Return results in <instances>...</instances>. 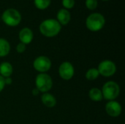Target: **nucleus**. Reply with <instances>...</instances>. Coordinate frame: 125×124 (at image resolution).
I'll use <instances>...</instances> for the list:
<instances>
[{
  "instance_id": "1",
  "label": "nucleus",
  "mask_w": 125,
  "mask_h": 124,
  "mask_svg": "<svg viewBox=\"0 0 125 124\" xmlns=\"http://www.w3.org/2000/svg\"><path fill=\"white\" fill-rule=\"evenodd\" d=\"M62 29V26L55 19L49 18L43 20L40 25V33L46 37H53L58 35Z\"/></svg>"
},
{
  "instance_id": "2",
  "label": "nucleus",
  "mask_w": 125,
  "mask_h": 124,
  "mask_svg": "<svg viewBox=\"0 0 125 124\" xmlns=\"http://www.w3.org/2000/svg\"><path fill=\"white\" fill-rule=\"evenodd\" d=\"M105 17L99 12L90 14L86 20V28L91 31H99L105 26Z\"/></svg>"
},
{
  "instance_id": "3",
  "label": "nucleus",
  "mask_w": 125,
  "mask_h": 124,
  "mask_svg": "<svg viewBox=\"0 0 125 124\" xmlns=\"http://www.w3.org/2000/svg\"><path fill=\"white\" fill-rule=\"evenodd\" d=\"M103 99L108 100V101H113L115 100L120 94V87L117 83L115 81H108L106 82L101 90Z\"/></svg>"
},
{
  "instance_id": "4",
  "label": "nucleus",
  "mask_w": 125,
  "mask_h": 124,
  "mask_svg": "<svg viewBox=\"0 0 125 124\" xmlns=\"http://www.w3.org/2000/svg\"><path fill=\"white\" fill-rule=\"evenodd\" d=\"M1 20L7 26L14 27L21 23V15L17 10L14 8H9L4 10L2 13Z\"/></svg>"
},
{
  "instance_id": "5",
  "label": "nucleus",
  "mask_w": 125,
  "mask_h": 124,
  "mask_svg": "<svg viewBox=\"0 0 125 124\" xmlns=\"http://www.w3.org/2000/svg\"><path fill=\"white\" fill-rule=\"evenodd\" d=\"M35 86L40 93H47L53 87V80L47 73H40L35 78Z\"/></svg>"
},
{
  "instance_id": "6",
  "label": "nucleus",
  "mask_w": 125,
  "mask_h": 124,
  "mask_svg": "<svg viewBox=\"0 0 125 124\" xmlns=\"http://www.w3.org/2000/svg\"><path fill=\"white\" fill-rule=\"evenodd\" d=\"M97 70L100 75L105 77H109L116 73V64L111 60H104L99 64Z\"/></svg>"
},
{
  "instance_id": "7",
  "label": "nucleus",
  "mask_w": 125,
  "mask_h": 124,
  "mask_svg": "<svg viewBox=\"0 0 125 124\" xmlns=\"http://www.w3.org/2000/svg\"><path fill=\"white\" fill-rule=\"evenodd\" d=\"M51 61L45 56H40L37 57L34 62L33 67L36 71L40 73H46L51 68Z\"/></svg>"
},
{
  "instance_id": "8",
  "label": "nucleus",
  "mask_w": 125,
  "mask_h": 124,
  "mask_svg": "<svg viewBox=\"0 0 125 124\" xmlns=\"http://www.w3.org/2000/svg\"><path fill=\"white\" fill-rule=\"evenodd\" d=\"M59 77L64 80H71L75 74V69L73 65L69 61H64L62 63L59 67Z\"/></svg>"
},
{
  "instance_id": "9",
  "label": "nucleus",
  "mask_w": 125,
  "mask_h": 124,
  "mask_svg": "<svg viewBox=\"0 0 125 124\" xmlns=\"http://www.w3.org/2000/svg\"><path fill=\"white\" fill-rule=\"evenodd\" d=\"M105 112L109 116L116 118L121 115L122 107L121 104L115 100L108 101L105 105Z\"/></svg>"
},
{
  "instance_id": "10",
  "label": "nucleus",
  "mask_w": 125,
  "mask_h": 124,
  "mask_svg": "<svg viewBox=\"0 0 125 124\" xmlns=\"http://www.w3.org/2000/svg\"><path fill=\"white\" fill-rule=\"evenodd\" d=\"M18 37H19L21 42L26 45L31 43L33 39V37H34L33 31L29 28L25 27L20 31Z\"/></svg>"
},
{
  "instance_id": "11",
  "label": "nucleus",
  "mask_w": 125,
  "mask_h": 124,
  "mask_svg": "<svg viewBox=\"0 0 125 124\" xmlns=\"http://www.w3.org/2000/svg\"><path fill=\"white\" fill-rule=\"evenodd\" d=\"M56 17H57L56 20L60 23L61 26L62 25L65 26V25L68 24L69 22L70 21V19H71L70 12L64 8L61 9L58 11Z\"/></svg>"
},
{
  "instance_id": "12",
  "label": "nucleus",
  "mask_w": 125,
  "mask_h": 124,
  "mask_svg": "<svg viewBox=\"0 0 125 124\" xmlns=\"http://www.w3.org/2000/svg\"><path fill=\"white\" fill-rule=\"evenodd\" d=\"M41 102L46 107L49 108L54 107L56 105V97L48 92L44 93L41 95Z\"/></svg>"
},
{
  "instance_id": "13",
  "label": "nucleus",
  "mask_w": 125,
  "mask_h": 124,
  "mask_svg": "<svg viewBox=\"0 0 125 124\" xmlns=\"http://www.w3.org/2000/svg\"><path fill=\"white\" fill-rule=\"evenodd\" d=\"M13 67L12 64L7 61L2 62L0 64V75L3 77H8L12 75Z\"/></svg>"
},
{
  "instance_id": "14",
  "label": "nucleus",
  "mask_w": 125,
  "mask_h": 124,
  "mask_svg": "<svg viewBox=\"0 0 125 124\" xmlns=\"http://www.w3.org/2000/svg\"><path fill=\"white\" fill-rule=\"evenodd\" d=\"M89 97L93 102H100L103 99L102 91L98 88H92L89 91Z\"/></svg>"
},
{
  "instance_id": "15",
  "label": "nucleus",
  "mask_w": 125,
  "mask_h": 124,
  "mask_svg": "<svg viewBox=\"0 0 125 124\" xmlns=\"http://www.w3.org/2000/svg\"><path fill=\"white\" fill-rule=\"evenodd\" d=\"M10 51V42L4 39L0 38V57L7 56Z\"/></svg>"
},
{
  "instance_id": "16",
  "label": "nucleus",
  "mask_w": 125,
  "mask_h": 124,
  "mask_svg": "<svg viewBox=\"0 0 125 124\" xmlns=\"http://www.w3.org/2000/svg\"><path fill=\"white\" fill-rule=\"evenodd\" d=\"M86 78L88 80L92 81V80H95L96 79L98 78V77L100 76L99 72L97 70V69L96 68H91L87 70V72H86Z\"/></svg>"
},
{
  "instance_id": "17",
  "label": "nucleus",
  "mask_w": 125,
  "mask_h": 124,
  "mask_svg": "<svg viewBox=\"0 0 125 124\" xmlns=\"http://www.w3.org/2000/svg\"><path fill=\"white\" fill-rule=\"evenodd\" d=\"M35 7L39 10H45L51 4V0H34Z\"/></svg>"
},
{
  "instance_id": "18",
  "label": "nucleus",
  "mask_w": 125,
  "mask_h": 124,
  "mask_svg": "<svg viewBox=\"0 0 125 124\" xmlns=\"http://www.w3.org/2000/svg\"><path fill=\"white\" fill-rule=\"evenodd\" d=\"M86 7L90 10H94L97 7V0H86L85 1Z\"/></svg>"
},
{
  "instance_id": "19",
  "label": "nucleus",
  "mask_w": 125,
  "mask_h": 124,
  "mask_svg": "<svg viewBox=\"0 0 125 124\" xmlns=\"http://www.w3.org/2000/svg\"><path fill=\"white\" fill-rule=\"evenodd\" d=\"M62 5L66 10L72 9L75 5V0H62Z\"/></svg>"
},
{
  "instance_id": "20",
  "label": "nucleus",
  "mask_w": 125,
  "mask_h": 124,
  "mask_svg": "<svg viewBox=\"0 0 125 124\" xmlns=\"http://www.w3.org/2000/svg\"><path fill=\"white\" fill-rule=\"evenodd\" d=\"M26 50V45L20 42L16 46V51L18 53H23Z\"/></svg>"
},
{
  "instance_id": "21",
  "label": "nucleus",
  "mask_w": 125,
  "mask_h": 124,
  "mask_svg": "<svg viewBox=\"0 0 125 124\" xmlns=\"http://www.w3.org/2000/svg\"><path fill=\"white\" fill-rule=\"evenodd\" d=\"M5 83H4V77L0 75V93L3 91L5 86Z\"/></svg>"
},
{
  "instance_id": "22",
  "label": "nucleus",
  "mask_w": 125,
  "mask_h": 124,
  "mask_svg": "<svg viewBox=\"0 0 125 124\" xmlns=\"http://www.w3.org/2000/svg\"><path fill=\"white\" fill-rule=\"evenodd\" d=\"M12 82V79L10 77H5L4 78V83H5V85H10Z\"/></svg>"
},
{
  "instance_id": "23",
  "label": "nucleus",
  "mask_w": 125,
  "mask_h": 124,
  "mask_svg": "<svg viewBox=\"0 0 125 124\" xmlns=\"http://www.w3.org/2000/svg\"><path fill=\"white\" fill-rule=\"evenodd\" d=\"M31 92H32V94H33L34 96H37V95H38V94L40 93V92L37 88H34V89L32 90V91H31Z\"/></svg>"
},
{
  "instance_id": "24",
  "label": "nucleus",
  "mask_w": 125,
  "mask_h": 124,
  "mask_svg": "<svg viewBox=\"0 0 125 124\" xmlns=\"http://www.w3.org/2000/svg\"><path fill=\"white\" fill-rule=\"evenodd\" d=\"M103 1H108V0H103Z\"/></svg>"
}]
</instances>
